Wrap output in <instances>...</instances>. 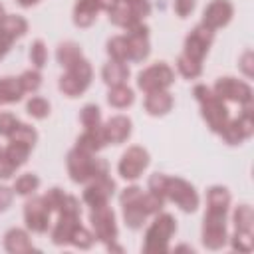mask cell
I'll return each instance as SVG.
<instances>
[{
    "label": "cell",
    "mask_w": 254,
    "mask_h": 254,
    "mask_svg": "<svg viewBox=\"0 0 254 254\" xmlns=\"http://www.w3.org/2000/svg\"><path fill=\"white\" fill-rule=\"evenodd\" d=\"M230 206V192L226 187H210L206 190V208L208 210H218V212H228Z\"/></svg>",
    "instance_id": "cb8c5ba5"
},
{
    "label": "cell",
    "mask_w": 254,
    "mask_h": 254,
    "mask_svg": "<svg viewBox=\"0 0 254 254\" xmlns=\"http://www.w3.org/2000/svg\"><path fill=\"white\" fill-rule=\"evenodd\" d=\"M101 12V0H77L73 6V24L77 28H87L95 22Z\"/></svg>",
    "instance_id": "ac0fdd59"
},
{
    "label": "cell",
    "mask_w": 254,
    "mask_h": 254,
    "mask_svg": "<svg viewBox=\"0 0 254 254\" xmlns=\"http://www.w3.org/2000/svg\"><path fill=\"white\" fill-rule=\"evenodd\" d=\"M12 198H14V189L0 185V212H4L12 204Z\"/></svg>",
    "instance_id": "f907efd6"
},
{
    "label": "cell",
    "mask_w": 254,
    "mask_h": 254,
    "mask_svg": "<svg viewBox=\"0 0 254 254\" xmlns=\"http://www.w3.org/2000/svg\"><path fill=\"white\" fill-rule=\"evenodd\" d=\"M165 187H167V175H163V173H153V175L149 177V190H151V192H155V194H159V196L165 198Z\"/></svg>",
    "instance_id": "7bdbcfd3"
},
{
    "label": "cell",
    "mask_w": 254,
    "mask_h": 254,
    "mask_svg": "<svg viewBox=\"0 0 254 254\" xmlns=\"http://www.w3.org/2000/svg\"><path fill=\"white\" fill-rule=\"evenodd\" d=\"M173 81H175V71L165 62H157V64L145 67L137 75V87L143 89L145 93L157 91V89H167Z\"/></svg>",
    "instance_id": "8992f818"
},
{
    "label": "cell",
    "mask_w": 254,
    "mask_h": 254,
    "mask_svg": "<svg viewBox=\"0 0 254 254\" xmlns=\"http://www.w3.org/2000/svg\"><path fill=\"white\" fill-rule=\"evenodd\" d=\"M177 69H179V73H181L183 77L194 79V77H198V75L202 73V64L190 60V58L185 56V54H181V56L177 58Z\"/></svg>",
    "instance_id": "e575fe53"
},
{
    "label": "cell",
    "mask_w": 254,
    "mask_h": 254,
    "mask_svg": "<svg viewBox=\"0 0 254 254\" xmlns=\"http://www.w3.org/2000/svg\"><path fill=\"white\" fill-rule=\"evenodd\" d=\"M119 2H131V0H119Z\"/></svg>",
    "instance_id": "9f6ffc18"
},
{
    "label": "cell",
    "mask_w": 254,
    "mask_h": 254,
    "mask_svg": "<svg viewBox=\"0 0 254 254\" xmlns=\"http://www.w3.org/2000/svg\"><path fill=\"white\" fill-rule=\"evenodd\" d=\"M177 230V222L167 212H157L155 220L147 228L143 252L145 254H163L169 250V240Z\"/></svg>",
    "instance_id": "7a4b0ae2"
},
{
    "label": "cell",
    "mask_w": 254,
    "mask_h": 254,
    "mask_svg": "<svg viewBox=\"0 0 254 254\" xmlns=\"http://www.w3.org/2000/svg\"><path fill=\"white\" fill-rule=\"evenodd\" d=\"M149 165V153L147 149L139 147V145H133L129 147L121 159H119V165H117V171L119 175L125 179V181H135L143 175V171L147 169Z\"/></svg>",
    "instance_id": "9c48e42d"
},
{
    "label": "cell",
    "mask_w": 254,
    "mask_h": 254,
    "mask_svg": "<svg viewBox=\"0 0 254 254\" xmlns=\"http://www.w3.org/2000/svg\"><path fill=\"white\" fill-rule=\"evenodd\" d=\"M0 153H2V147H0Z\"/></svg>",
    "instance_id": "6f0895ef"
},
{
    "label": "cell",
    "mask_w": 254,
    "mask_h": 254,
    "mask_svg": "<svg viewBox=\"0 0 254 254\" xmlns=\"http://www.w3.org/2000/svg\"><path fill=\"white\" fill-rule=\"evenodd\" d=\"M8 139H10V141H18V143H26V145L34 147V143L38 141V133H36V129H34L32 125L18 121L16 127L12 129V133L8 135Z\"/></svg>",
    "instance_id": "4dcf8cb0"
},
{
    "label": "cell",
    "mask_w": 254,
    "mask_h": 254,
    "mask_svg": "<svg viewBox=\"0 0 254 254\" xmlns=\"http://www.w3.org/2000/svg\"><path fill=\"white\" fill-rule=\"evenodd\" d=\"M234 16V6L228 2V0H212L204 12H202V22L206 28L210 30H218V28H224Z\"/></svg>",
    "instance_id": "9a60e30c"
},
{
    "label": "cell",
    "mask_w": 254,
    "mask_h": 254,
    "mask_svg": "<svg viewBox=\"0 0 254 254\" xmlns=\"http://www.w3.org/2000/svg\"><path fill=\"white\" fill-rule=\"evenodd\" d=\"M212 40H214V30L206 28L204 24H196L189 32V36L185 38V50H183V54L189 56L190 60L202 64L204 56L208 54V48L212 46Z\"/></svg>",
    "instance_id": "ba28073f"
},
{
    "label": "cell",
    "mask_w": 254,
    "mask_h": 254,
    "mask_svg": "<svg viewBox=\"0 0 254 254\" xmlns=\"http://www.w3.org/2000/svg\"><path fill=\"white\" fill-rule=\"evenodd\" d=\"M24 95V89L18 77H2L0 79V105L2 103H16Z\"/></svg>",
    "instance_id": "484cf974"
},
{
    "label": "cell",
    "mask_w": 254,
    "mask_h": 254,
    "mask_svg": "<svg viewBox=\"0 0 254 254\" xmlns=\"http://www.w3.org/2000/svg\"><path fill=\"white\" fill-rule=\"evenodd\" d=\"M165 200L175 202L185 212H194L198 206V194H196L194 187L179 177H167Z\"/></svg>",
    "instance_id": "277c9868"
},
{
    "label": "cell",
    "mask_w": 254,
    "mask_h": 254,
    "mask_svg": "<svg viewBox=\"0 0 254 254\" xmlns=\"http://www.w3.org/2000/svg\"><path fill=\"white\" fill-rule=\"evenodd\" d=\"M50 206L44 202L42 196H32L26 200L24 204V220H26V226L32 230V232H46L48 226H50Z\"/></svg>",
    "instance_id": "7c38bea8"
},
{
    "label": "cell",
    "mask_w": 254,
    "mask_h": 254,
    "mask_svg": "<svg viewBox=\"0 0 254 254\" xmlns=\"http://www.w3.org/2000/svg\"><path fill=\"white\" fill-rule=\"evenodd\" d=\"M173 109V95L167 89H157V91H147L145 93V111L149 115H165Z\"/></svg>",
    "instance_id": "d6986e66"
},
{
    "label": "cell",
    "mask_w": 254,
    "mask_h": 254,
    "mask_svg": "<svg viewBox=\"0 0 254 254\" xmlns=\"http://www.w3.org/2000/svg\"><path fill=\"white\" fill-rule=\"evenodd\" d=\"M173 8H175L177 16L187 18V16L192 12V8H194V0H175V2H173Z\"/></svg>",
    "instance_id": "681fc988"
},
{
    "label": "cell",
    "mask_w": 254,
    "mask_h": 254,
    "mask_svg": "<svg viewBox=\"0 0 254 254\" xmlns=\"http://www.w3.org/2000/svg\"><path fill=\"white\" fill-rule=\"evenodd\" d=\"M141 192H143V189H139V187H127L123 192H121V196H119V202H121V206L123 204H131V202H137L139 200V196H141Z\"/></svg>",
    "instance_id": "7dc6e473"
},
{
    "label": "cell",
    "mask_w": 254,
    "mask_h": 254,
    "mask_svg": "<svg viewBox=\"0 0 254 254\" xmlns=\"http://www.w3.org/2000/svg\"><path fill=\"white\" fill-rule=\"evenodd\" d=\"M230 244H232V248L238 250V252H250V250L254 248V238H252V234H248V232H234Z\"/></svg>",
    "instance_id": "b9f144b4"
},
{
    "label": "cell",
    "mask_w": 254,
    "mask_h": 254,
    "mask_svg": "<svg viewBox=\"0 0 254 254\" xmlns=\"http://www.w3.org/2000/svg\"><path fill=\"white\" fill-rule=\"evenodd\" d=\"M65 163H67V173L73 183H87L95 177V155H89L73 147L67 153Z\"/></svg>",
    "instance_id": "30bf717a"
},
{
    "label": "cell",
    "mask_w": 254,
    "mask_h": 254,
    "mask_svg": "<svg viewBox=\"0 0 254 254\" xmlns=\"http://www.w3.org/2000/svg\"><path fill=\"white\" fill-rule=\"evenodd\" d=\"M107 14H109V20H111L115 26L123 28V30H127V28H131L133 24L141 22V20H137V16L133 14V10H131L129 4H127V2H119V0L107 10Z\"/></svg>",
    "instance_id": "603a6c76"
},
{
    "label": "cell",
    "mask_w": 254,
    "mask_h": 254,
    "mask_svg": "<svg viewBox=\"0 0 254 254\" xmlns=\"http://www.w3.org/2000/svg\"><path fill=\"white\" fill-rule=\"evenodd\" d=\"M101 77L103 81L113 87V85H121L127 81L129 77V67H127V62H117V60H109L103 69H101Z\"/></svg>",
    "instance_id": "7402d4cb"
},
{
    "label": "cell",
    "mask_w": 254,
    "mask_h": 254,
    "mask_svg": "<svg viewBox=\"0 0 254 254\" xmlns=\"http://www.w3.org/2000/svg\"><path fill=\"white\" fill-rule=\"evenodd\" d=\"M133 99H135V93H133V89L127 87L125 83L109 87V93H107L109 105H113V107H117V109H123V107H127V105H131Z\"/></svg>",
    "instance_id": "f1b7e54d"
},
{
    "label": "cell",
    "mask_w": 254,
    "mask_h": 254,
    "mask_svg": "<svg viewBox=\"0 0 254 254\" xmlns=\"http://www.w3.org/2000/svg\"><path fill=\"white\" fill-rule=\"evenodd\" d=\"M212 91L222 99V101H234V103H246L252 101V87L236 77H218Z\"/></svg>",
    "instance_id": "8fae6325"
},
{
    "label": "cell",
    "mask_w": 254,
    "mask_h": 254,
    "mask_svg": "<svg viewBox=\"0 0 254 254\" xmlns=\"http://www.w3.org/2000/svg\"><path fill=\"white\" fill-rule=\"evenodd\" d=\"M30 60L34 64L36 69H42L48 62V48L42 40H34L32 46H30Z\"/></svg>",
    "instance_id": "ab89813d"
},
{
    "label": "cell",
    "mask_w": 254,
    "mask_h": 254,
    "mask_svg": "<svg viewBox=\"0 0 254 254\" xmlns=\"http://www.w3.org/2000/svg\"><path fill=\"white\" fill-rule=\"evenodd\" d=\"M115 190V183L109 175H101L95 177L91 181H87L85 190H83V202L89 206H99V204H107L109 196Z\"/></svg>",
    "instance_id": "5bb4252c"
},
{
    "label": "cell",
    "mask_w": 254,
    "mask_h": 254,
    "mask_svg": "<svg viewBox=\"0 0 254 254\" xmlns=\"http://www.w3.org/2000/svg\"><path fill=\"white\" fill-rule=\"evenodd\" d=\"M18 2H20L24 8H28V6H34V4H38L40 0H18Z\"/></svg>",
    "instance_id": "f5cc1de1"
},
{
    "label": "cell",
    "mask_w": 254,
    "mask_h": 254,
    "mask_svg": "<svg viewBox=\"0 0 254 254\" xmlns=\"http://www.w3.org/2000/svg\"><path fill=\"white\" fill-rule=\"evenodd\" d=\"M16 165L4 155V151L0 153V179H10L14 173H16Z\"/></svg>",
    "instance_id": "c3c4849f"
},
{
    "label": "cell",
    "mask_w": 254,
    "mask_h": 254,
    "mask_svg": "<svg viewBox=\"0 0 254 254\" xmlns=\"http://www.w3.org/2000/svg\"><path fill=\"white\" fill-rule=\"evenodd\" d=\"M79 121H81L83 129H97V127H101L103 123H101V111H99V107L93 105V103L85 105L79 111Z\"/></svg>",
    "instance_id": "8d00e7d4"
},
{
    "label": "cell",
    "mask_w": 254,
    "mask_h": 254,
    "mask_svg": "<svg viewBox=\"0 0 254 254\" xmlns=\"http://www.w3.org/2000/svg\"><path fill=\"white\" fill-rule=\"evenodd\" d=\"M232 220H234L236 232H248V234H252V230H254V212H252V206L250 204H238L234 208Z\"/></svg>",
    "instance_id": "83f0119b"
},
{
    "label": "cell",
    "mask_w": 254,
    "mask_h": 254,
    "mask_svg": "<svg viewBox=\"0 0 254 254\" xmlns=\"http://www.w3.org/2000/svg\"><path fill=\"white\" fill-rule=\"evenodd\" d=\"M28 32V22L22 18V16H16V14H6L2 20H0V34L16 40L20 36H24Z\"/></svg>",
    "instance_id": "d4e9b609"
},
{
    "label": "cell",
    "mask_w": 254,
    "mask_h": 254,
    "mask_svg": "<svg viewBox=\"0 0 254 254\" xmlns=\"http://www.w3.org/2000/svg\"><path fill=\"white\" fill-rule=\"evenodd\" d=\"M2 151H4V155H6V157H8L16 167H20V165H24V163L28 161L32 147H30V145H26V143L10 141V143H8V147H6V149H2Z\"/></svg>",
    "instance_id": "f546056e"
},
{
    "label": "cell",
    "mask_w": 254,
    "mask_h": 254,
    "mask_svg": "<svg viewBox=\"0 0 254 254\" xmlns=\"http://www.w3.org/2000/svg\"><path fill=\"white\" fill-rule=\"evenodd\" d=\"M89 222L93 228V236L95 240L101 242H111L117 238V224H115V214L111 210L109 204H99V206H91L89 212Z\"/></svg>",
    "instance_id": "52a82bcc"
},
{
    "label": "cell",
    "mask_w": 254,
    "mask_h": 254,
    "mask_svg": "<svg viewBox=\"0 0 254 254\" xmlns=\"http://www.w3.org/2000/svg\"><path fill=\"white\" fill-rule=\"evenodd\" d=\"M4 16H6V12H4V6H2V4H0V20H2V18H4Z\"/></svg>",
    "instance_id": "11a10c76"
},
{
    "label": "cell",
    "mask_w": 254,
    "mask_h": 254,
    "mask_svg": "<svg viewBox=\"0 0 254 254\" xmlns=\"http://www.w3.org/2000/svg\"><path fill=\"white\" fill-rule=\"evenodd\" d=\"M101 127H103L105 141L107 143H113V145H119V143H125L129 139L133 123H131V119L127 115H113Z\"/></svg>",
    "instance_id": "2e32d148"
},
{
    "label": "cell",
    "mask_w": 254,
    "mask_h": 254,
    "mask_svg": "<svg viewBox=\"0 0 254 254\" xmlns=\"http://www.w3.org/2000/svg\"><path fill=\"white\" fill-rule=\"evenodd\" d=\"M79 216L81 214H69V212H60L56 226L52 230V240L54 244H67L73 230L79 226Z\"/></svg>",
    "instance_id": "e0dca14e"
},
{
    "label": "cell",
    "mask_w": 254,
    "mask_h": 254,
    "mask_svg": "<svg viewBox=\"0 0 254 254\" xmlns=\"http://www.w3.org/2000/svg\"><path fill=\"white\" fill-rule=\"evenodd\" d=\"M125 40L129 44V60L131 62H143L149 56V52H151L149 28L143 22H137L131 28H127L125 30Z\"/></svg>",
    "instance_id": "4fadbf2b"
},
{
    "label": "cell",
    "mask_w": 254,
    "mask_h": 254,
    "mask_svg": "<svg viewBox=\"0 0 254 254\" xmlns=\"http://www.w3.org/2000/svg\"><path fill=\"white\" fill-rule=\"evenodd\" d=\"M56 58H58V64L65 69L71 64H75L79 58H83V54H81V48L75 42H62L56 50Z\"/></svg>",
    "instance_id": "4316f807"
},
{
    "label": "cell",
    "mask_w": 254,
    "mask_h": 254,
    "mask_svg": "<svg viewBox=\"0 0 254 254\" xmlns=\"http://www.w3.org/2000/svg\"><path fill=\"white\" fill-rule=\"evenodd\" d=\"M12 38H8V36H4V34H0V58L10 50V46H12Z\"/></svg>",
    "instance_id": "816d5d0a"
},
{
    "label": "cell",
    "mask_w": 254,
    "mask_h": 254,
    "mask_svg": "<svg viewBox=\"0 0 254 254\" xmlns=\"http://www.w3.org/2000/svg\"><path fill=\"white\" fill-rule=\"evenodd\" d=\"M16 123H18V119L14 117V113L2 111V113H0V135L8 137V135L12 133V129L16 127Z\"/></svg>",
    "instance_id": "f6af8a7d"
},
{
    "label": "cell",
    "mask_w": 254,
    "mask_h": 254,
    "mask_svg": "<svg viewBox=\"0 0 254 254\" xmlns=\"http://www.w3.org/2000/svg\"><path fill=\"white\" fill-rule=\"evenodd\" d=\"M137 204H139L141 210L149 216V214H157V212H161V208H163V204H165V198L159 196V194H155V192H151V190H147V192H141Z\"/></svg>",
    "instance_id": "d590c367"
},
{
    "label": "cell",
    "mask_w": 254,
    "mask_h": 254,
    "mask_svg": "<svg viewBox=\"0 0 254 254\" xmlns=\"http://www.w3.org/2000/svg\"><path fill=\"white\" fill-rule=\"evenodd\" d=\"M103 145H107L105 141V135H103V127H97V129H85L77 141H75V147L79 151H85L89 155H95Z\"/></svg>",
    "instance_id": "44dd1931"
},
{
    "label": "cell",
    "mask_w": 254,
    "mask_h": 254,
    "mask_svg": "<svg viewBox=\"0 0 254 254\" xmlns=\"http://www.w3.org/2000/svg\"><path fill=\"white\" fill-rule=\"evenodd\" d=\"M93 242H95L93 232H89V230L83 228L81 224L73 230V234H71V238H69V244H73V246H77V248H89Z\"/></svg>",
    "instance_id": "60d3db41"
},
{
    "label": "cell",
    "mask_w": 254,
    "mask_h": 254,
    "mask_svg": "<svg viewBox=\"0 0 254 254\" xmlns=\"http://www.w3.org/2000/svg\"><path fill=\"white\" fill-rule=\"evenodd\" d=\"M26 111H28V115H32L36 119H46L50 115V101L40 97V95H34V97L28 99Z\"/></svg>",
    "instance_id": "74e56055"
},
{
    "label": "cell",
    "mask_w": 254,
    "mask_h": 254,
    "mask_svg": "<svg viewBox=\"0 0 254 254\" xmlns=\"http://www.w3.org/2000/svg\"><path fill=\"white\" fill-rule=\"evenodd\" d=\"M40 187V179L34 175V173H24L20 175L16 181H14V192L16 194H22V196H28V194H34V190H38Z\"/></svg>",
    "instance_id": "836d02e7"
},
{
    "label": "cell",
    "mask_w": 254,
    "mask_h": 254,
    "mask_svg": "<svg viewBox=\"0 0 254 254\" xmlns=\"http://www.w3.org/2000/svg\"><path fill=\"white\" fill-rule=\"evenodd\" d=\"M91 75H93V69H91V64L85 60V58H79L75 64H71L69 67H65L64 75L60 77V91L67 97H77L81 95L89 83H91Z\"/></svg>",
    "instance_id": "3957f363"
},
{
    "label": "cell",
    "mask_w": 254,
    "mask_h": 254,
    "mask_svg": "<svg viewBox=\"0 0 254 254\" xmlns=\"http://www.w3.org/2000/svg\"><path fill=\"white\" fill-rule=\"evenodd\" d=\"M4 248L10 252V254H28V252H34V244L28 236L26 230L22 228H10L6 234H4Z\"/></svg>",
    "instance_id": "ffe728a7"
},
{
    "label": "cell",
    "mask_w": 254,
    "mask_h": 254,
    "mask_svg": "<svg viewBox=\"0 0 254 254\" xmlns=\"http://www.w3.org/2000/svg\"><path fill=\"white\" fill-rule=\"evenodd\" d=\"M192 93H194V97H196V101L200 105V111H202V117H204L208 129L214 131V133H220V129L230 119L226 103L212 91V87H206L204 83L194 85Z\"/></svg>",
    "instance_id": "6da1fadb"
},
{
    "label": "cell",
    "mask_w": 254,
    "mask_h": 254,
    "mask_svg": "<svg viewBox=\"0 0 254 254\" xmlns=\"http://www.w3.org/2000/svg\"><path fill=\"white\" fill-rule=\"evenodd\" d=\"M18 81H20V85H22V89H24V93H34V91H38V87L42 85V73H40V69H26L20 77H18Z\"/></svg>",
    "instance_id": "f35d334b"
},
{
    "label": "cell",
    "mask_w": 254,
    "mask_h": 254,
    "mask_svg": "<svg viewBox=\"0 0 254 254\" xmlns=\"http://www.w3.org/2000/svg\"><path fill=\"white\" fill-rule=\"evenodd\" d=\"M238 65H240V69H242V73H244L246 77H252V75H254V54H252V50H246V52L240 56Z\"/></svg>",
    "instance_id": "bcb514c9"
},
{
    "label": "cell",
    "mask_w": 254,
    "mask_h": 254,
    "mask_svg": "<svg viewBox=\"0 0 254 254\" xmlns=\"http://www.w3.org/2000/svg\"><path fill=\"white\" fill-rule=\"evenodd\" d=\"M123 218H125V224L133 230H139L145 220H147V214L141 210V206L137 202H131V204H123Z\"/></svg>",
    "instance_id": "1f68e13d"
},
{
    "label": "cell",
    "mask_w": 254,
    "mask_h": 254,
    "mask_svg": "<svg viewBox=\"0 0 254 254\" xmlns=\"http://www.w3.org/2000/svg\"><path fill=\"white\" fill-rule=\"evenodd\" d=\"M107 54L111 60L117 62H129V44L125 36H115L107 42Z\"/></svg>",
    "instance_id": "d6a6232c"
},
{
    "label": "cell",
    "mask_w": 254,
    "mask_h": 254,
    "mask_svg": "<svg viewBox=\"0 0 254 254\" xmlns=\"http://www.w3.org/2000/svg\"><path fill=\"white\" fill-rule=\"evenodd\" d=\"M64 196H65V192H64L62 189L54 187V189H50L42 198H44V202L50 206V210H58V206H60V202L64 200Z\"/></svg>",
    "instance_id": "ee69618b"
},
{
    "label": "cell",
    "mask_w": 254,
    "mask_h": 254,
    "mask_svg": "<svg viewBox=\"0 0 254 254\" xmlns=\"http://www.w3.org/2000/svg\"><path fill=\"white\" fill-rule=\"evenodd\" d=\"M175 252H190V254H192L194 250H192L190 246H177V248H175Z\"/></svg>",
    "instance_id": "db71d44e"
},
{
    "label": "cell",
    "mask_w": 254,
    "mask_h": 254,
    "mask_svg": "<svg viewBox=\"0 0 254 254\" xmlns=\"http://www.w3.org/2000/svg\"><path fill=\"white\" fill-rule=\"evenodd\" d=\"M228 234H226V212L218 210H208L204 214L202 222V244L210 250H218L226 244Z\"/></svg>",
    "instance_id": "5b68a950"
}]
</instances>
